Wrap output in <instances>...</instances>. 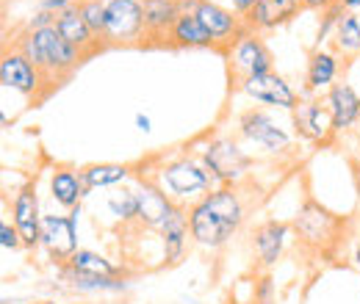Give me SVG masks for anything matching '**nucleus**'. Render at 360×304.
<instances>
[{"label": "nucleus", "mask_w": 360, "mask_h": 304, "mask_svg": "<svg viewBox=\"0 0 360 304\" xmlns=\"http://www.w3.org/2000/svg\"><path fill=\"white\" fill-rule=\"evenodd\" d=\"M227 64H230V72L236 75V84H241L244 78L271 72L274 58H271V50L266 47V42L261 39V34L247 28L238 37V42L227 50Z\"/></svg>", "instance_id": "nucleus-9"}, {"label": "nucleus", "mask_w": 360, "mask_h": 304, "mask_svg": "<svg viewBox=\"0 0 360 304\" xmlns=\"http://www.w3.org/2000/svg\"><path fill=\"white\" fill-rule=\"evenodd\" d=\"M72 271H81V274H97V277H120L122 268L117 263H111L108 258L91 252V249H78L70 263H67Z\"/></svg>", "instance_id": "nucleus-27"}, {"label": "nucleus", "mask_w": 360, "mask_h": 304, "mask_svg": "<svg viewBox=\"0 0 360 304\" xmlns=\"http://www.w3.org/2000/svg\"><path fill=\"white\" fill-rule=\"evenodd\" d=\"M0 246H3L6 252H17L20 246H25L22 238H20V232H17V227L8 224V221L0 224Z\"/></svg>", "instance_id": "nucleus-31"}, {"label": "nucleus", "mask_w": 360, "mask_h": 304, "mask_svg": "<svg viewBox=\"0 0 360 304\" xmlns=\"http://www.w3.org/2000/svg\"><path fill=\"white\" fill-rule=\"evenodd\" d=\"M78 216H81V208L70 211V216L42 218V246L61 265H67L70 258L78 252Z\"/></svg>", "instance_id": "nucleus-11"}, {"label": "nucleus", "mask_w": 360, "mask_h": 304, "mask_svg": "<svg viewBox=\"0 0 360 304\" xmlns=\"http://www.w3.org/2000/svg\"><path fill=\"white\" fill-rule=\"evenodd\" d=\"M42 213H39V197H37V183H25L14 202H11V221L28 249L42 246Z\"/></svg>", "instance_id": "nucleus-14"}, {"label": "nucleus", "mask_w": 360, "mask_h": 304, "mask_svg": "<svg viewBox=\"0 0 360 304\" xmlns=\"http://www.w3.org/2000/svg\"><path fill=\"white\" fill-rule=\"evenodd\" d=\"M258 6V0H230V8L241 17V20H247L250 14H252V8Z\"/></svg>", "instance_id": "nucleus-33"}, {"label": "nucleus", "mask_w": 360, "mask_h": 304, "mask_svg": "<svg viewBox=\"0 0 360 304\" xmlns=\"http://www.w3.org/2000/svg\"><path fill=\"white\" fill-rule=\"evenodd\" d=\"M161 191L183 208H191L194 202H200L205 194H211L217 185V180L211 177V172L205 169L202 158H194V155H178V158H169L164 164H158L153 174H150Z\"/></svg>", "instance_id": "nucleus-3"}, {"label": "nucleus", "mask_w": 360, "mask_h": 304, "mask_svg": "<svg viewBox=\"0 0 360 304\" xmlns=\"http://www.w3.org/2000/svg\"><path fill=\"white\" fill-rule=\"evenodd\" d=\"M291 227H294V232L300 235L302 244L316 246V249H324V246H330V244L338 241L344 221L338 216H333V213H330L327 208H321L319 202L308 199V202L300 208V213H297Z\"/></svg>", "instance_id": "nucleus-10"}, {"label": "nucleus", "mask_w": 360, "mask_h": 304, "mask_svg": "<svg viewBox=\"0 0 360 304\" xmlns=\"http://www.w3.org/2000/svg\"><path fill=\"white\" fill-rule=\"evenodd\" d=\"M205 169L217 180V185H238L247 180V174L252 169V158L230 138V136H217L205 144V150L200 152Z\"/></svg>", "instance_id": "nucleus-4"}, {"label": "nucleus", "mask_w": 360, "mask_h": 304, "mask_svg": "<svg viewBox=\"0 0 360 304\" xmlns=\"http://www.w3.org/2000/svg\"><path fill=\"white\" fill-rule=\"evenodd\" d=\"M0 84L6 88L20 91L22 97H34V100H42V97L50 94L42 72L28 61V55L20 47H6L3 50V58H0Z\"/></svg>", "instance_id": "nucleus-7"}, {"label": "nucleus", "mask_w": 360, "mask_h": 304, "mask_svg": "<svg viewBox=\"0 0 360 304\" xmlns=\"http://www.w3.org/2000/svg\"><path fill=\"white\" fill-rule=\"evenodd\" d=\"M238 88L250 97V100H255V103H261V105H269V108H280V111H294L297 105H300V94L291 88V84L283 78V75H277L274 70L271 72H264V75H252V78H244Z\"/></svg>", "instance_id": "nucleus-12"}, {"label": "nucleus", "mask_w": 360, "mask_h": 304, "mask_svg": "<svg viewBox=\"0 0 360 304\" xmlns=\"http://www.w3.org/2000/svg\"><path fill=\"white\" fill-rule=\"evenodd\" d=\"M75 6L84 14V20H86V25L91 28V34L105 47V0H75Z\"/></svg>", "instance_id": "nucleus-30"}, {"label": "nucleus", "mask_w": 360, "mask_h": 304, "mask_svg": "<svg viewBox=\"0 0 360 304\" xmlns=\"http://www.w3.org/2000/svg\"><path fill=\"white\" fill-rule=\"evenodd\" d=\"M136 128H139L141 133L153 131V122H150V117H147V114H136Z\"/></svg>", "instance_id": "nucleus-35"}, {"label": "nucleus", "mask_w": 360, "mask_h": 304, "mask_svg": "<svg viewBox=\"0 0 360 304\" xmlns=\"http://www.w3.org/2000/svg\"><path fill=\"white\" fill-rule=\"evenodd\" d=\"M335 3H341V0H300V6L308 8V11H327V8H333Z\"/></svg>", "instance_id": "nucleus-34"}, {"label": "nucleus", "mask_w": 360, "mask_h": 304, "mask_svg": "<svg viewBox=\"0 0 360 304\" xmlns=\"http://www.w3.org/2000/svg\"><path fill=\"white\" fill-rule=\"evenodd\" d=\"M86 191H97V188H114L125 180L134 177V169L128 164H89L81 169Z\"/></svg>", "instance_id": "nucleus-26"}, {"label": "nucleus", "mask_w": 360, "mask_h": 304, "mask_svg": "<svg viewBox=\"0 0 360 304\" xmlns=\"http://www.w3.org/2000/svg\"><path fill=\"white\" fill-rule=\"evenodd\" d=\"M238 133L258 144L261 150H266L269 155H285L291 150V133L285 131L269 111L264 108H250L238 117Z\"/></svg>", "instance_id": "nucleus-8"}, {"label": "nucleus", "mask_w": 360, "mask_h": 304, "mask_svg": "<svg viewBox=\"0 0 360 304\" xmlns=\"http://www.w3.org/2000/svg\"><path fill=\"white\" fill-rule=\"evenodd\" d=\"M105 208L108 213L122 221V224H134L139 216V197H136V188H114L108 197H105Z\"/></svg>", "instance_id": "nucleus-28"}, {"label": "nucleus", "mask_w": 360, "mask_h": 304, "mask_svg": "<svg viewBox=\"0 0 360 304\" xmlns=\"http://www.w3.org/2000/svg\"><path fill=\"white\" fill-rule=\"evenodd\" d=\"M61 277L64 282H70L72 291L78 293H125L128 282L120 277H97V274H81L72 271L70 265H61Z\"/></svg>", "instance_id": "nucleus-25"}, {"label": "nucleus", "mask_w": 360, "mask_h": 304, "mask_svg": "<svg viewBox=\"0 0 360 304\" xmlns=\"http://www.w3.org/2000/svg\"><path fill=\"white\" fill-rule=\"evenodd\" d=\"M144 3V37L141 47H169V34L183 14L180 0H141Z\"/></svg>", "instance_id": "nucleus-15"}, {"label": "nucleus", "mask_w": 360, "mask_h": 304, "mask_svg": "<svg viewBox=\"0 0 360 304\" xmlns=\"http://www.w3.org/2000/svg\"><path fill=\"white\" fill-rule=\"evenodd\" d=\"M338 78V55L324 50V47H316L308 58V72H305V91H324L335 84Z\"/></svg>", "instance_id": "nucleus-24"}, {"label": "nucleus", "mask_w": 360, "mask_h": 304, "mask_svg": "<svg viewBox=\"0 0 360 304\" xmlns=\"http://www.w3.org/2000/svg\"><path fill=\"white\" fill-rule=\"evenodd\" d=\"M255 302L258 304L274 302V279H271L269 274H264V277L255 282Z\"/></svg>", "instance_id": "nucleus-32"}, {"label": "nucleus", "mask_w": 360, "mask_h": 304, "mask_svg": "<svg viewBox=\"0 0 360 304\" xmlns=\"http://www.w3.org/2000/svg\"><path fill=\"white\" fill-rule=\"evenodd\" d=\"M158 232H161V241H164V260L169 265L183 260L188 238H191V232H188V211L183 205H175V211L161 224Z\"/></svg>", "instance_id": "nucleus-22"}, {"label": "nucleus", "mask_w": 360, "mask_h": 304, "mask_svg": "<svg viewBox=\"0 0 360 304\" xmlns=\"http://www.w3.org/2000/svg\"><path fill=\"white\" fill-rule=\"evenodd\" d=\"M14 47H20L28 61L42 72V78L47 81V88H58L81 64H84V55L67 42L56 25L50 28H28L17 34Z\"/></svg>", "instance_id": "nucleus-2"}, {"label": "nucleus", "mask_w": 360, "mask_h": 304, "mask_svg": "<svg viewBox=\"0 0 360 304\" xmlns=\"http://www.w3.org/2000/svg\"><path fill=\"white\" fill-rule=\"evenodd\" d=\"M37 304H58V302H53V299H45V302H37Z\"/></svg>", "instance_id": "nucleus-37"}, {"label": "nucleus", "mask_w": 360, "mask_h": 304, "mask_svg": "<svg viewBox=\"0 0 360 304\" xmlns=\"http://www.w3.org/2000/svg\"><path fill=\"white\" fill-rule=\"evenodd\" d=\"M180 8L197 14V20L211 34L217 53L227 55V50L238 42V37L247 31V22L233 8H225V6H219L214 0H180Z\"/></svg>", "instance_id": "nucleus-5"}, {"label": "nucleus", "mask_w": 360, "mask_h": 304, "mask_svg": "<svg viewBox=\"0 0 360 304\" xmlns=\"http://www.w3.org/2000/svg\"><path fill=\"white\" fill-rule=\"evenodd\" d=\"M136 197H139V216L136 224L147 230H161V224L175 211V202L161 191V185L147 174L136 177Z\"/></svg>", "instance_id": "nucleus-16"}, {"label": "nucleus", "mask_w": 360, "mask_h": 304, "mask_svg": "<svg viewBox=\"0 0 360 304\" xmlns=\"http://www.w3.org/2000/svg\"><path fill=\"white\" fill-rule=\"evenodd\" d=\"M335 47L344 53V55H358L360 53V20L355 11H344L338 25H335Z\"/></svg>", "instance_id": "nucleus-29"}, {"label": "nucleus", "mask_w": 360, "mask_h": 304, "mask_svg": "<svg viewBox=\"0 0 360 304\" xmlns=\"http://www.w3.org/2000/svg\"><path fill=\"white\" fill-rule=\"evenodd\" d=\"M169 47L172 50H214V39L205 31V25L197 20V14L183 11L169 34Z\"/></svg>", "instance_id": "nucleus-23"}, {"label": "nucleus", "mask_w": 360, "mask_h": 304, "mask_svg": "<svg viewBox=\"0 0 360 304\" xmlns=\"http://www.w3.org/2000/svg\"><path fill=\"white\" fill-rule=\"evenodd\" d=\"M324 103L330 108L335 133L349 131L360 119V94L349 84H333V86L327 88Z\"/></svg>", "instance_id": "nucleus-19"}, {"label": "nucleus", "mask_w": 360, "mask_h": 304, "mask_svg": "<svg viewBox=\"0 0 360 304\" xmlns=\"http://www.w3.org/2000/svg\"><path fill=\"white\" fill-rule=\"evenodd\" d=\"M341 6H344V11H358L360 0H341Z\"/></svg>", "instance_id": "nucleus-36"}, {"label": "nucleus", "mask_w": 360, "mask_h": 304, "mask_svg": "<svg viewBox=\"0 0 360 304\" xmlns=\"http://www.w3.org/2000/svg\"><path fill=\"white\" fill-rule=\"evenodd\" d=\"M285 238H288V224H283L277 218H269V221L255 227V232H252V252H255V258H258V263L264 268H271L274 263L280 260Z\"/></svg>", "instance_id": "nucleus-20"}, {"label": "nucleus", "mask_w": 360, "mask_h": 304, "mask_svg": "<svg viewBox=\"0 0 360 304\" xmlns=\"http://www.w3.org/2000/svg\"><path fill=\"white\" fill-rule=\"evenodd\" d=\"M186 211H188L191 241L202 249H222L233 235H238L247 218V205L241 199V191L233 185L214 188Z\"/></svg>", "instance_id": "nucleus-1"}, {"label": "nucleus", "mask_w": 360, "mask_h": 304, "mask_svg": "<svg viewBox=\"0 0 360 304\" xmlns=\"http://www.w3.org/2000/svg\"><path fill=\"white\" fill-rule=\"evenodd\" d=\"M291 122H294V133L311 144H330L335 136V125L330 117V108L324 100H300V105L291 111Z\"/></svg>", "instance_id": "nucleus-13"}, {"label": "nucleus", "mask_w": 360, "mask_h": 304, "mask_svg": "<svg viewBox=\"0 0 360 304\" xmlns=\"http://www.w3.org/2000/svg\"><path fill=\"white\" fill-rule=\"evenodd\" d=\"M86 183L81 169H70V166H58L50 174V197L56 199V205H61L64 211H75L81 208V199L86 197Z\"/></svg>", "instance_id": "nucleus-21"}, {"label": "nucleus", "mask_w": 360, "mask_h": 304, "mask_svg": "<svg viewBox=\"0 0 360 304\" xmlns=\"http://www.w3.org/2000/svg\"><path fill=\"white\" fill-rule=\"evenodd\" d=\"M56 31L84 55V61L105 50V47L100 44V39L91 34V28L86 25L84 14L78 11V6H72V8H67V11H61V14L56 17Z\"/></svg>", "instance_id": "nucleus-17"}, {"label": "nucleus", "mask_w": 360, "mask_h": 304, "mask_svg": "<svg viewBox=\"0 0 360 304\" xmlns=\"http://www.w3.org/2000/svg\"><path fill=\"white\" fill-rule=\"evenodd\" d=\"M300 8H302L300 0H258V6L252 8V14L244 22L250 31L266 34V31H277L280 25L291 22Z\"/></svg>", "instance_id": "nucleus-18"}, {"label": "nucleus", "mask_w": 360, "mask_h": 304, "mask_svg": "<svg viewBox=\"0 0 360 304\" xmlns=\"http://www.w3.org/2000/svg\"><path fill=\"white\" fill-rule=\"evenodd\" d=\"M144 3L141 0H105V47H141Z\"/></svg>", "instance_id": "nucleus-6"}]
</instances>
